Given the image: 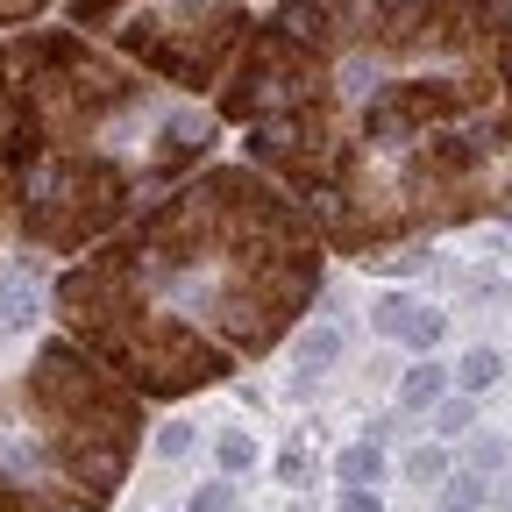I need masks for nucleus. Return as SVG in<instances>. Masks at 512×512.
Instances as JSON below:
<instances>
[{"mask_svg":"<svg viewBox=\"0 0 512 512\" xmlns=\"http://www.w3.org/2000/svg\"><path fill=\"white\" fill-rule=\"evenodd\" d=\"M477 498H484V484H477V477H463V484H456V491H448V512H470V505H477Z\"/></svg>","mask_w":512,"mask_h":512,"instance_id":"obj_12","label":"nucleus"},{"mask_svg":"<svg viewBox=\"0 0 512 512\" xmlns=\"http://www.w3.org/2000/svg\"><path fill=\"white\" fill-rule=\"evenodd\" d=\"M406 335H413L420 349H434V342L448 335V320H441V313H413V320H406Z\"/></svg>","mask_w":512,"mask_h":512,"instance_id":"obj_11","label":"nucleus"},{"mask_svg":"<svg viewBox=\"0 0 512 512\" xmlns=\"http://www.w3.org/2000/svg\"><path fill=\"white\" fill-rule=\"evenodd\" d=\"M114 8H121V0H72V15H79V22H107Z\"/></svg>","mask_w":512,"mask_h":512,"instance_id":"obj_13","label":"nucleus"},{"mask_svg":"<svg viewBox=\"0 0 512 512\" xmlns=\"http://www.w3.org/2000/svg\"><path fill=\"white\" fill-rule=\"evenodd\" d=\"M406 477H413V484H441V477H448V456H441V448H413V456H406Z\"/></svg>","mask_w":512,"mask_h":512,"instance_id":"obj_7","label":"nucleus"},{"mask_svg":"<svg viewBox=\"0 0 512 512\" xmlns=\"http://www.w3.org/2000/svg\"><path fill=\"white\" fill-rule=\"evenodd\" d=\"M441 392H448V370H441V363L427 356V363H420V370L406 377V392H399V399H406V406H434Z\"/></svg>","mask_w":512,"mask_h":512,"instance_id":"obj_3","label":"nucleus"},{"mask_svg":"<svg viewBox=\"0 0 512 512\" xmlns=\"http://www.w3.org/2000/svg\"><path fill=\"white\" fill-rule=\"evenodd\" d=\"M214 456H221V470H249V463H256V448H249V434H221Z\"/></svg>","mask_w":512,"mask_h":512,"instance_id":"obj_8","label":"nucleus"},{"mask_svg":"<svg viewBox=\"0 0 512 512\" xmlns=\"http://www.w3.org/2000/svg\"><path fill=\"white\" fill-rule=\"evenodd\" d=\"M342 484H377L384 477V456H377V441H356V448H342Z\"/></svg>","mask_w":512,"mask_h":512,"instance_id":"obj_2","label":"nucleus"},{"mask_svg":"<svg viewBox=\"0 0 512 512\" xmlns=\"http://www.w3.org/2000/svg\"><path fill=\"white\" fill-rule=\"evenodd\" d=\"M470 420H477V413H470V392H463V399H434V427H441L448 441L470 434Z\"/></svg>","mask_w":512,"mask_h":512,"instance_id":"obj_6","label":"nucleus"},{"mask_svg":"<svg viewBox=\"0 0 512 512\" xmlns=\"http://www.w3.org/2000/svg\"><path fill=\"white\" fill-rule=\"evenodd\" d=\"M335 356H342V335H335V328H313V335L299 342V363H306V370H328Z\"/></svg>","mask_w":512,"mask_h":512,"instance_id":"obj_4","label":"nucleus"},{"mask_svg":"<svg viewBox=\"0 0 512 512\" xmlns=\"http://www.w3.org/2000/svg\"><path fill=\"white\" fill-rule=\"evenodd\" d=\"M185 512H235V491H228V484H200Z\"/></svg>","mask_w":512,"mask_h":512,"instance_id":"obj_10","label":"nucleus"},{"mask_svg":"<svg viewBox=\"0 0 512 512\" xmlns=\"http://www.w3.org/2000/svg\"><path fill=\"white\" fill-rule=\"evenodd\" d=\"M342 512H384V505H377V498L356 484V491H342Z\"/></svg>","mask_w":512,"mask_h":512,"instance_id":"obj_15","label":"nucleus"},{"mask_svg":"<svg viewBox=\"0 0 512 512\" xmlns=\"http://www.w3.org/2000/svg\"><path fill=\"white\" fill-rule=\"evenodd\" d=\"M278 477H285V484L306 477V448H285V456H278Z\"/></svg>","mask_w":512,"mask_h":512,"instance_id":"obj_14","label":"nucleus"},{"mask_svg":"<svg viewBox=\"0 0 512 512\" xmlns=\"http://www.w3.org/2000/svg\"><path fill=\"white\" fill-rule=\"evenodd\" d=\"M185 448H192V427H185V420H171V427H157V456H164V463H178V456H185Z\"/></svg>","mask_w":512,"mask_h":512,"instance_id":"obj_9","label":"nucleus"},{"mask_svg":"<svg viewBox=\"0 0 512 512\" xmlns=\"http://www.w3.org/2000/svg\"><path fill=\"white\" fill-rule=\"evenodd\" d=\"M413 313H420V306H413L406 292H392V299H377V306H370V320H377L384 335H406V320H413Z\"/></svg>","mask_w":512,"mask_h":512,"instance_id":"obj_5","label":"nucleus"},{"mask_svg":"<svg viewBox=\"0 0 512 512\" xmlns=\"http://www.w3.org/2000/svg\"><path fill=\"white\" fill-rule=\"evenodd\" d=\"M498 370H505V356H498L491 342H477V349L456 363V384H463V392H491V384H498Z\"/></svg>","mask_w":512,"mask_h":512,"instance_id":"obj_1","label":"nucleus"}]
</instances>
